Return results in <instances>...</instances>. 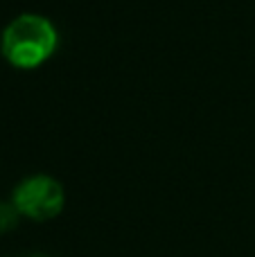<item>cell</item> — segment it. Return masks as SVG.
I'll return each instance as SVG.
<instances>
[{
  "mask_svg": "<svg viewBox=\"0 0 255 257\" xmlns=\"http://www.w3.org/2000/svg\"><path fill=\"white\" fill-rule=\"evenodd\" d=\"M59 32L48 16L18 14L0 34V52L16 70H36L54 57Z\"/></svg>",
  "mask_w": 255,
  "mask_h": 257,
  "instance_id": "cell-1",
  "label": "cell"
},
{
  "mask_svg": "<svg viewBox=\"0 0 255 257\" xmlns=\"http://www.w3.org/2000/svg\"><path fill=\"white\" fill-rule=\"evenodd\" d=\"M12 203L18 214L30 221H50L61 214L66 205V192L54 176L32 174L14 187Z\"/></svg>",
  "mask_w": 255,
  "mask_h": 257,
  "instance_id": "cell-2",
  "label": "cell"
},
{
  "mask_svg": "<svg viewBox=\"0 0 255 257\" xmlns=\"http://www.w3.org/2000/svg\"><path fill=\"white\" fill-rule=\"evenodd\" d=\"M18 219H21V214L14 208L12 201H0V235L14 230L18 226Z\"/></svg>",
  "mask_w": 255,
  "mask_h": 257,
  "instance_id": "cell-3",
  "label": "cell"
}]
</instances>
